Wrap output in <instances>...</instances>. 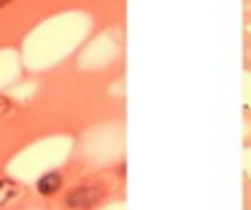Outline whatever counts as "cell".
Returning <instances> with one entry per match:
<instances>
[{
	"mask_svg": "<svg viewBox=\"0 0 251 210\" xmlns=\"http://www.w3.org/2000/svg\"><path fill=\"white\" fill-rule=\"evenodd\" d=\"M58 185H61V175L58 172H49L46 177H41V183H38V190L43 195H53L58 190Z\"/></svg>",
	"mask_w": 251,
	"mask_h": 210,
	"instance_id": "1",
	"label": "cell"
},
{
	"mask_svg": "<svg viewBox=\"0 0 251 210\" xmlns=\"http://www.w3.org/2000/svg\"><path fill=\"white\" fill-rule=\"evenodd\" d=\"M244 147L251 149V107L244 104Z\"/></svg>",
	"mask_w": 251,
	"mask_h": 210,
	"instance_id": "2",
	"label": "cell"
},
{
	"mask_svg": "<svg viewBox=\"0 0 251 210\" xmlns=\"http://www.w3.org/2000/svg\"><path fill=\"white\" fill-rule=\"evenodd\" d=\"M244 71L251 73V31L244 33Z\"/></svg>",
	"mask_w": 251,
	"mask_h": 210,
	"instance_id": "3",
	"label": "cell"
},
{
	"mask_svg": "<svg viewBox=\"0 0 251 210\" xmlns=\"http://www.w3.org/2000/svg\"><path fill=\"white\" fill-rule=\"evenodd\" d=\"M244 210H251V177H244Z\"/></svg>",
	"mask_w": 251,
	"mask_h": 210,
	"instance_id": "4",
	"label": "cell"
},
{
	"mask_svg": "<svg viewBox=\"0 0 251 210\" xmlns=\"http://www.w3.org/2000/svg\"><path fill=\"white\" fill-rule=\"evenodd\" d=\"M244 25H251V0H244Z\"/></svg>",
	"mask_w": 251,
	"mask_h": 210,
	"instance_id": "5",
	"label": "cell"
},
{
	"mask_svg": "<svg viewBox=\"0 0 251 210\" xmlns=\"http://www.w3.org/2000/svg\"><path fill=\"white\" fill-rule=\"evenodd\" d=\"M13 190H16V187H10L8 183H0V203H3V200L8 198V195H10Z\"/></svg>",
	"mask_w": 251,
	"mask_h": 210,
	"instance_id": "6",
	"label": "cell"
}]
</instances>
